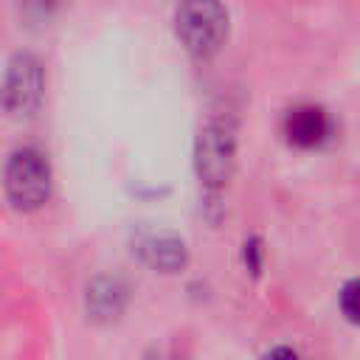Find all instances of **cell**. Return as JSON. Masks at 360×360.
Wrapping results in <instances>:
<instances>
[{
    "label": "cell",
    "instance_id": "cell-3",
    "mask_svg": "<svg viewBox=\"0 0 360 360\" xmlns=\"http://www.w3.org/2000/svg\"><path fill=\"white\" fill-rule=\"evenodd\" d=\"M233 155H236V138L225 121H211L200 129L194 163H197V174L205 186L217 188V186L228 183V177L233 172Z\"/></svg>",
    "mask_w": 360,
    "mask_h": 360
},
{
    "label": "cell",
    "instance_id": "cell-4",
    "mask_svg": "<svg viewBox=\"0 0 360 360\" xmlns=\"http://www.w3.org/2000/svg\"><path fill=\"white\" fill-rule=\"evenodd\" d=\"M42 87H45V76H42L39 59L31 56V53H17L8 62L6 84H3V107H6V112H11V115L34 112L39 98H42Z\"/></svg>",
    "mask_w": 360,
    "mask_h": 360
},
{
    "label": "cell",
    "instance_id": "cell-8",
    "mask_svg": "<svg viewBox=\"0 0 360 360\" xmlns=\"http://www.w3.org/2000/svg\"><path fill=\"white\" fill-rule=\"evenodd\" d=\"M259 256H262V248H259L256 239H250V242L245 245V262H248V267H250L253 273H259Z\"/></svg>",
    "mask_w": 360,
    "mask_h": 360
},
{
    "label": "cell",
    "instance_id": "cell-1",
    "mask_svg": "<svg viewBox=\"0 0 360 360\" xmlns=\"http://www.w3.org/2000/svg\"><path fill=\"white\" fill-rule=\"evenodd\" d=\"M177 37L194 56H214L228 34V11L219 0H180Z\"/></svg>",
    "mask_w": 360,
    "mask_h": 360
},
{
    "label": "cell",
    "instance_id": "cell-2",
    "mask_svg": "<svg viewBox=\"0 0 360 360\" xmlns=\"http://www.w3.org/2000/svg\"><path fill=\"white\" fill-rule=\"evenodd\" d=\"M6 194L20 211L39 208L51 194V166L34 146L17 149L6 163Z\"/></svg>",
    "mask_w": 360,
    "mask_h": 360
},
{
    "label": "cell",
    "instance_id": "cell-7",
    "mask_svg": "<svg viewBox=\"0 0 360 360\" xmlns=\"http://www.w3.org/2000/svg\"><path fill=\"white\" fill-rule=\"evenodd\" d=\"M340 312L346 315V321L360 323V278L343 284V290H340Z\"/></svg>",
    "mask_w": 360,
    "mask_h": 360
},
{
    "label": "cell",
    "instance_id": "cell-6",
    "mask_svg": "<svg viewBox=\"0 0 360 360\" xmlns=\"http://www.w3.org/2000/svg\"><path fill=\"white\" fill-rule=\"evenodd\" d=\"M143 259L152 264V267H160V270H174L177 264H183L186 259V250H183V242L172 239V236H149L141 248Z\"/></svg>",
    "mask_w": 360,
    "mask_h": 360
},
{
    "label": "cell",
    "instance_id": "cell-5",
    "mask_svg": "<svg viewBox=\"0 0 360 360\" xmlns=\"http://www.w3.org/2000/svg\"><path fill=\"white\" fill-rule=\"evenodd\" d=\"M281 132L287 143L298 149H315L329 138L332 121H329V112L318 104H295L292 110H287L281 121Z\"/></svg>",
    "mask_w": 360,
    "mask_h": 360
}]
</instances>
